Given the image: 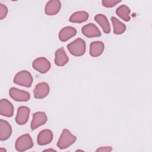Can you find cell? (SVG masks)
<instances>
[{
    "mask_svg": "<svg viewBox=\"0 0 152 152\" xmlns=\"http://www.w3.org/2000/svg\"><path fill=\"white\" fill-rule=\"evenodd\" d=\"M76 140V136L74 135L68 129H64L56 145L61 150L65 149L73 144Z\"/></svg>",
    "mask_w": 152,
    "mask_h": 152,
    "instance_id": "obj_1",
    "label": "cell"
},
{
    "mask_svg": "<svg viewBox=\"0 0 152 152\" xmlns=\"http://www.w3.org/2000/svg\"><path fill=\"white\" fill-rule=\"evenodd\" d=\"M68 50L69 53L75 56H83L86 50V44L85 41L81 39L77 38L67 45Z\"/></svg>",
    "mask_w": 152,
    "mask_h": 152,
    "instance_id": "obj_2",
    "label": "cell"
},
{
    "mask_svg": "<svg viewBox=\"0 0 152 152\" xmlns=\"http://www.w3.org/2000/svg\"><path fill=\"white\" fill-rule=\"evenodd\" d=\"M33 81V77L30 72L26 70L19 71L14 77L13 82L19 86L25 87H30Z\"/></svg>",
    "mask_w": 152,
    "mask_h": 152,
    "instance_id": "obj_3",
    "label": "cell"
},
{
    "mask_svg": "<svg viewBox=\"0 0 152 152\" xmlns=\"http://www.w3.org/2000/svg\"><path fill=\"white\" fill-rule=\"evenodd\" d=\"M33 147V142L31 136L26 134L19 137L15 143V150L18 151H24Z\"/></svg>",
    "mask_w": 152,
    "mask_h": 152,
    "instance_id": "obj_4",
    "label": "cell"
},
{
    "mask_svg": "<svg viewBox=\"0 0 152 152\" xmlns=\"http://www.w3.org/2000/svg\"><path fill=\"white\" fill-rule=\"evenodd\" d=\"M33 68L42 74H45L51 68V64L49 60L45 57H39L35 59L32 63Z\"/></svg>",
    "mask_w": 152,
    "mask_h": 152,
    "instance_id": "obj_5",
    "label": "cell"
},
{
    "mask_svg": "<svg viewBox=\"0 0 152 152\" xmlns=\"http://www.w3.org/2000/svg\"><path fill=\"white\" fill-rule=\"evenodd\" d=\"M10 97L16 102H27L30 99V94L28 92L20 90L15 87H11L9 90Z\"/></svg>",
    "mask_w": 152,
    "mask_h": 152,
    "instance_id": "obj_6",
    "label": "cell"
},
{
    "mask_svg": "<svg viewBox=\"0 0 152 152\" xmlns=\"http://www.w3.org/2000/svg\"><path fill=\"white\" fill-rule=\"evenodd\" d=\"M30 113V109L25 106H21L17 109V113L15 117V122L19 125L26 124L29 118Z\"/></svg>",
    "mask_w": 152,
    "mask_h": 152,
    "instance_id": "obj_7",
    "label": "cell"
},
{
    "mask_svg": "<svg viewBox=\"0 0 152 152\" xmlns=\"http://www.w3.org/2000/svg\"><path fill=\"white\" fill-rule=\"evenodd\" d=\"M50 87L47 83L42 82L38 83L36 84L33 90L34 97L37 99H43L48 95Z\"/></svg>",
    "mask_w": 152,
    "mask_h": 152,
    "instance_id": "obj_8",
    "label": "cell"
},
{
    "mask_svg": "<svg viewBox=\"0 0 152 152\" xmlns=\"http://www.w3.org/2000/svg\"><path fill=\"white\" fill-rule=\"evenodd\" d=\"M48 121L46 114L44 112H36L33 115V119L30 126L31 130H34L38 127L44 125Z\"/></svg>",
    "mask_w": 152,
    "mask_h": 152,
    "instance_id": "obj_9",
    "label": "cell"
},
{
    "mask_svg": "<svg viewBox=\"0 0 152 152\" xmlns=\"http://www.w3.org/2000/svg\"><path fill=\"white\" fill-rule=\"evenodd\" d=\"M82 33L87 37H97L101 36V32L98 27L93 23H88L82 27Z\"/></svg>",
    "mask_w": 152,
    "mask_h": 152,
    "instance_id": "obj_10",
    "label": "cell"
},
{
    "mask_svg": "<svg viewBox=\"0 0 152 152\" xmlns=\"http://www.w3.org/2000/svg\"><path fill=\"white\" fill-rule=\"evenodd\" d=\"M0 114L6 117H12L14 115V106L7 99H2L0 102Z\"/></svg>",
    "mask_w": 152,
    "mask_h": 152,
    "instance_id": "obj_11",
    "label": "cell"
},
{
    "mask_svg": "<svg viewBox=\"0 0 152 152\" xmlns=\"http://www.w3.org/2000/svg\"><path fill=\"white\" fill-rule=\"evenodd\" d=\"M61 8V2L59 0L49 1L45 8V14L48 15H55L57 14Z\"/></svg>",
    "mask_w": 152,
    "mask_h": 152,
    "instance_id": "obj_12",
    "label": "cell"
},
{
    "mask_svg": "<svg viewBox=\"0 0 152 152\" xmlns=\"http://www.w3.org/2000/svg\"><path fill=\"white\" fill-rule=\"evenodd\" d=\"M53 132L50 129H43L41 131L37 138V144L40 145H45L51 142L53 140Z\"/></svg>",
    "mask_w": 152,
    "mask_h": 152,
    "instance_id": "obj_13",
    "label": "cell"
},
{
    "mask_svg": "<svg viewBox=\"0 0 152 152\" xmlns=\"http://www.w3.org/2000/svg\"><path fill=\"white\" fill-rule=\"evenodd\" d=\"M69 61V58L67 56L64 48L57 49L55 53V64L58 66H64Z\"/></svg>",
    "mask_w": 152,
    "mask_h": 152,
    "instance_id": "obj_14",
    "label": "cell"
},
{
    "mask_svg": "<svg viewBox=\"0 0 152 152\" xmlns=\"http://www.w3.org/2000/svg\"><path fill=\"white\" fill-rule=\"evenodd\" d=\"M12 134L11 125L7 121L0 120V140H8Z\"/></svg>",
    "mask_w": 152,
    "mask_h": 152,
    "instance_id": "obj_15",
    "label": "cell"
},
{
    "mask_svg": "<svg viewBox=\"0 0 152 152\" xmlns=\"http://www.w3.org/2000/svg\"><path fill=\"white\" fill-rule=\"evenodd\" d=\"M77 30L73 27L66 26L62 28L59 33V39L61 42H66L77 34Z\"/></svg>",
    "mask_w": 152,
    "mask_h": 152,
    "instance_id": "obj_16",
    "label": "cell"
},
{
    "mask_svg": "<svg viewBox=\"0 0 152 152\" xmlns=\"http://www.w3.org/2000/svg\"><path fill=\"white\" fill-rule=\"evenodd\" d=\"M104 45L101 41H94L90 45V55L92 57H98L103 52Z\"/></svg>",
    "mask_w": 152,
    "mask_h": 152,
    "instance_id": "obj_17",
    "label": "cell"
},
{
    "mask_svg": "<svg viewBox=\"0 0 152 152\" xmlns=\"http://www.w3.org/2000/svg\"><path fill=\"white\" fill-rule=\"evenodd\" d=\"M94 20L100 26L103 31L106 34L110 33V26L106 16L102 14H98L94 16Z\"/></svg>",
    "mask_w": 152,
    "mask_h": 152,
    "instance_id": "obj_18",
    "label": "cell"
},
{
    "mask_svg": "<svg viewBox=\"0 0 152 152\" xmlns=\"http://www.w3.org/2000/svg\"><path fill=\"white\" fill-rule=\"evenodd\" d=\"M89 14L85 11H79L74 12L69 17V21L73 23H81L88 18Z\"/></svg>",
    "mask_w": 152,
    "mask_h": 152,
    "instance_id": "obj_19",
    "label": "cell"
},
{
    "mask_svg": "<svg viewBox=\"0 0 152 152\" xmlns=\"http://www.w3.org/2000/svg\"><path fill=\"white\" fill-rule=\"evenodd\" d=\"M130 12V8L126 5H121L116 10V15L126 22L129 21L131 19L129 16Z\"/></svg>",
    "mask_w": 152,
    "mask_h": 152,
    "instance_id": "obj_20",
    "label": "cell"
},
{
    "mask_svg": "<svg viewBox=\"0 0 152 152\" xmlns=\"http://www.w3.org/2000/svg\"><path fill=\"white\" fill-rule=\"evenodd\" d=\"M111 21L113 27V33L115 34H122L124 33L126 29V27L125 24L122 23L118 19L115 17H111Z\"/></svg>",
    "mask_w": 152,
    "mask_h": 152,
    "instance_id": "obj_21",
    "label": "cell"
},
{
    "mask_svg": "<svg viewBox=\"0 0 152 152\" xmlns=\"http://www.w3.org/2000/svg\"><path fill=\"white\" fill-rule=\"evenodd\" d=\"M121 1H115V0H103L102 1V5L106 8H112L115 7L116 5L121 2Z\"/></svg>",
    "mask_w": 152,
    "mask_h": 152,
    "instance_id": "obj_22",
    "label": "cell"
},
{
    "mask_svg": "<svg viewBox=\"0 0 152 152\" xmlns=\"http://www.w3.org/2000/svg\"><path fill=\"white\" fill-rule=\"evenodd\" d=\"M8 8L6 5L0 3V20L5 18L8 14Z\"/></svg>",
    "mask_w": 152,
    "mask_h": 152,
    "instance_id": "obj_23",
    "label": "cell"
},
{
    "mask_svg": "<svg viewBox=\"0 0 152 152\" xmlns=\"http://www.w3.org/2000/svg\"><path fill=\"white\" fill-rule=\"evenodd\" d=\"M112 150V148L110 146L106 147H100L96 150V151H102V152H110Z\"/></svg>",
    "mask_w": 152,
    "mask_h": 152,
    "instance_id": "obj_24",
    "label": "cell"
},
{
    "mask_svg": "<svg viewBox=\"0 0 152 152\" xmlns=\"http://www.w3.org/2000/svg\"><path fill=\"white\" fill-rule=\"evenodd\" d=\"M5 151H7V150L5 149V148H0V152H5Z\"/></svg>",
    "mask_w": 152,
    "mask_h": 152,
    "instance_id": "obj_25",
    "label": "cell"
},
{
    "mask_svg": "<svg viewBox=\"0 0 152 152\" xmlns=\"http://www.w3.org/2000/svg\"><path fill=\"white\" fill-rule=\"evenodd\" d=\"M44 151H55V150L54 149H46V150H45Z\"/></svg>",
    "mask_w": 152,
    "mask_h": 152,
    "instance_id": "obj_26",
    "label": "cell"
}]
</instances>
